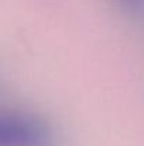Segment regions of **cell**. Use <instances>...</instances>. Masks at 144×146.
Listing matches in <instances>:
<instances>
[{
    "mask_svg": "<svg viewBox=\"0 0 144 146\" xmlns=\"http://www.w3.org/2000/svg\"><path fill=\"white\" fill-rule=\"evenodd\" d=\"M54 133L44 119L30 113H9L0 121V146H51Z\"/></svg>",
    "mask_w": 144,
    "mask_h": 146,
    "instance_id": "cell-1",
    "label": "cell"
},
{
    "mask_svg": "<svg viewBox=\"0 0 144 146\" xmlns=\"http://www.w3.org/2000/svg\"><path fill=\"white\" fill-rule=\"evenodd\" d=\"M130 1H134V0H130Z\"/></svg>",
    "mask_w": 144,
    "mask_h": 146,
    "instance_id": "cell-2",
    "label": "cell"
}]
</instances>
